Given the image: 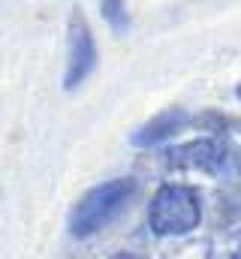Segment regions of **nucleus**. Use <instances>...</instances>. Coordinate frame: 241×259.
Instances as JSON below:
<instances>
[{
  "mask_svg": "<svg viewBox=\"0 0 241 259\" xmlns=\"http://www.w3.org/2000/svg\"><path fill=\"white\" fill-rule=\"evenodd\" d=\"M136 190V181L133 178H118V181H109V184H100L97 190L85 196L72 214H69V232L75 238H88L94 232H100L120 208L127 205V199Z\"/></svg>",
  "mask_w": 241,
  "mask_h": 259,
  "instance_id": "f257e3e1",
  "label": "nucleus"
},
{
  "mask_svg": "<svg viewBox=\"0 0 241 259\" xmlns=\"http://www.w3.org/2000/svg\"><path fill=\"white\" fill-rule=\"evenodd\" d=\"M199 217H202L199 196L187 184L160 187L148 211V223L157 235H187L199 226Z\"/></svg>",
  "mask_w": 241,
  "mask_h": 259,
  "instance_id": "f03ea898",
  "label": "nucleus"
},
{
  "mask_svg": "<svg viewBox=\"0 0 241 259\" xmlns=\"http://www.w3.org/2000/svg\"><path fill=\"white\" fill-rule=\"evenodd\" d=\"M172 169H199L208 175H241V154L220 139H199L166 154Z\"/></svg>",
  "mask_w": 241,
  "mask_h": 259,
  "instance_id": "7ed1b4c3",
  "label": "nucleus"
},
{
  "mask_svg": "<svg viewBox=\"0 0 241 259\" xmlns=\"http://www.w3.org/2000/svg\"><path fill=\"white\" fill-rule=\"evenodd\" d=\"M94 64H97L94 36H91L85 18L75 15V18L69 21V58H66V78H63V88H66V91L78 88V84L91 75Z\"/></svg>",
  "mask_w": 241,
  "mask_h": 259,
  "instance_id": "20e7f679",
  "label": "nucleus"
},
{
  "mask_svg": "<svg viewBox=\"0 0 241 259\" xmlns=\"http://www.w3.org/2000/svg\"><path fill=\"white\" fill-rule=\"evenodd\" d=\"M187 124V115L181 112V109H175V112H166V115H160L157 121H151L148 127H142L136 136H133V145H157V142H163V139H169L172 133H178L181 127Z\"/></svg>",
  "mask_w": 241,
  "mask_h": 259,
  "instance_id": "39448f33",
  "label": "nucleus"
},
{
  "mask_svg": "<svg viewBox=\"0 0 241 259\" xmlns=\"http://www.w3.org/2000/svg\"><path fill=\"white\" fill-rule=\"evenodd\" d=\"M103 15L112 21V27H118V30L127 27V15H124V3L120 0H103Z\"/></svg>",
  "mask_w": 241,
  "mask_h": 259,
  "instance_id": "423d86ee",
  "label": "nucleus"
},
{
  "mask_svg": "<svg viewBox=\"0 0 241 259\" xmlns=\"http://www.w3.org/2000/svg\"><path fill=\"white\" fill-rule=\"evenodd\" d=\"M112 259H142V256H136V253H118V256H112Z\"/></svg>",
  "mask_w": 241,
  "mask_h": 259,
  "instance_id": "0eeeda50",
  "label": "nucleus"
},
{
  "mask_svg": "<svg viewBox=\"0 0 241 259\" xmlns=\"http://www.w3.org/2000/svg\"><path fill=\"white\" fill-rule=\"evenodd\" d=\"M235 97H238V100H241V84H238V88H235Z\"/></svg>",
  "mask_w": 241,
  "mask_h": 259,
  "instance_id": "6e6552de",
  "label": "nucleus"
},
{
  "mask_svg": "<svg viewBox=\"0 0 241 259\" xmlns=\"http://www.w3.org/2000/svg\"><path fill=\"white\" fill-rule=\"evenodd\" d=\"M232 259H241V250H238V253H235V256H232Z\"/></svg>",
  "mask_w": 241,
  "mask_h": 259,
  "instance_id": "1a4fd4ad",
  "label": "nucleus"
}]
</instances>
